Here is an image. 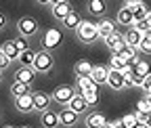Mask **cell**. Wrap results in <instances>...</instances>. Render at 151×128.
<instances>
[{
	"label": "cell",
	"instance_id": "1",
	"mask_svg": "<svg viewBox=\"0 0 151 128\" xmlns=\"http://www.w3.org/2000/svg\"><path fill=\"white\" fill-rule=\"evenodd\" d=\"M76 34H78L80 42H84V44H92L97 38H101V36H99V27H97V23H90V21H82L80 27L76 29Z\"/></svg>",
	"mask_w": 151,
	"mask_h": 128
},
{
	"label": "cell",
	"instance_id": "2",
	"mask_svg": "<svg viewBox=\"0 0 151 128\" xmlns=\"http://www.w3.org/2000/svg\"><path fill=\"white\" fill-rule=\"evenodd\" d=\"M61 42H63V32L57 29V27L46 29L44 36H42V48H44V50H55V48H59Z\"/></svg>",
	"mask_w": 151,
	"mask_h": 128
},
{
	"label": "cell",
	"instance_id": "3",
	"mask_svg": "<svg viewBox=\"0 0 151 128\" xmlns=\"http://www.w3.org/2000/svg\"><path fill=\"white\" fill-rule=\"evenodd\" d=\"M32 67L38 71V74H48V71L52 69V55H50V50H38Z\"/></svg>",
	"mask_w": 151,
	"mask_h": 128
},
{
	"label": "cell",
	"instance_id": "4",
	"mask_svg": "<svg viewBox=\"0 0 151 128\" xmlns=\"http://www.w3.org/2000/svg\"><path fill=\"white\" fill-rule=\"evenodd\" d=\"M17 29L21 36H25V38H29V36L38 34V21L34 19V17H21V19L17 21Z\"/></svg>",
	"mask_w": 151,
	"mask_h": 128
},
{
	"label": "cell",
	"instance_id": "5",
	"mask_svg": "<svg viewBox=\"0 0 151 128\" xmlns=\"http://www.w3.org/2000/svg\"><path fill=\"white\" fill-rule=\"evenodd\" d=\"M107 84L113 88V90H122L124 86H128V80L126 76L122 74L120 69H111L109 67V76H107Z\"/></svg>",
	"mask_w": 151,
	"mask_h": 128
},
{
	"label": "cell",
	"instance_id": "6",
	"mask_svg": "<svg viewBox=\"0 0 151 128\" xmlns=\"http://www.w3.org/2000/svg\"><path fill=\"white\" fill-rule=\"evenodd\" d=\"M73 95H76V90H73L71 86H59V88L52 93V101L59 103V105H67V103L73 99Z\"/></svg>",
	"mask_w": 151,
	"mask_h": 128
},
{
	"label": "cell",
	"instance_id": "7",
	"mask_svg": "<svg viewBox=\"0 0 151 128\" xmlns=\"http://www.w3.org/2000/svg\"><path fill=\"white\" fill-rule=\"evenodd\" d=\"M88 90H99V84L92 80V76H78V80H76V93H88Z\"/></svg>",
	"mask_w": 151,
	"mask_h": 128
},
{
	"label": "cell",
	"instance_id": "8",
	"mask_svg": "<svg viewBox=\"0 0 151 128\" xmlns=\"http://www.w3.org/2000/svg\"><path fill=\"white\" fill-rule=\"evenodd\" d=\"M15 80H19V82H23V84H34V80H36V69L34 67H27V65H23V67H19L17 71H15Z\"/></svg>",
	"mask_w": 151,
	"mask_h": 128
},
{
	"label": "cell",
	"instance_id": "9",
	"mask_svg": "<svg viewBox=\"0 0 151 128\" xmlns=\"http://www.w3.org/2000/svg\"><path fill=\"white\" fill-rule=\"evenodd\" d=\"M52 103V97L46 93H34V109L36 111H46Z\"/></svg>",
	"mask_w": 151,
	"mask_h": 128
},
{
	"label": "cell",
	"instance_id": "10",
	"mask_svg": "<svg viewBox=\"0 0 151 128\" xmlns=\"http://www.w3.org/2000/svg\"><path fill=\"white\" fill-rule=\"evenodd\" d=\"M15 107L19 109V111H23V114L34 111V93L23 95V97H17V99H15Z\"/></svg>",
	"mask_w": 151,
	"mask_h": 128
},
{
	"label": "cell",
	"instance_id": "11",
	"mask_svg": "<svg viewBox=\"0 0 151 128\" xmlns=\"http://www.w3.org/2000/svg\"><path fill=\"white\" fill-rule=\"evenodd\" d=\"M67 107H69V109H73V111H76V114L80 116V114H84L86 109H88V103H86L84 95H80V93H76V95H73V99H71V101L67 103Z\"/></svg>",
	"mask_w": 151,
	"mask_h": 128
},
{
	"label": "cell",
	"instance_id": "12",
	"mask_svg": "<svg viewBox=\"0 0 151 128\" xmlns=\"http://www.w3.org/2000/svg\"><path fill=\"white\" fill-rule=\"evenodd\" d=\"M84 122H86V128H103L107 124V120H105V116L101 111H90Z\"/></svg>",
	"mask_w": 151,
	"mask_h": 128
},
{
	"label": "cell",
	"instance_id": "13",
	"mask_svg": "<svg viewBox=\"0 0 151 128\" xmlns=\"http://www.w3.org/2000/svg\"><path fill=\"white\" fill-rule=\"evenodd\" d=\"M40 122H42V126H44V128H57V126L61 124V120H59V114H57V111H50V109L42 111V118H40Z\"/></svg>",
	"mask_w": 151,
	"mask_h": 128
},
{
	"label": "cell",
	"instance_id": "14",
	"mask_svg": "<svg viewBox=\"0 0 151 128\" xmlns=\"http://www.w3.org/2000/svg\"><path fill=\"white\" fill-rule=\"evenodd\" d=\"M126 6L132 11V15H134V21L137 19H147V15H149V9L145 6V2H126Z\"/></svg>",
	"mask_w": 151,
	"mask_h": 128
},
{
	"label": "cell",
	"instance_id": "15",
	"mask_svg": "<svg viewBox=\"0 0 151 128\" xmlns=\"http://www.w3.org/2000/svg\"><path fill=\"white\" fill-rule=\"evenodd\" d=\"M59 120L63 126H76V122H78V114L73 111V109H69L67 105L59 111Z\"/></svg>",
	"mask_w": 151,
	"mask_h": 128
},
{
	"label": "cell",
	"instance_id": "16",
	"mask_svg": "<svg viewBox=\"0 0 151 128\" xmlns=\"http://www.w3.org/2000/svg\"><path fill=\"white\" fill-rule=\"evenodd\" d=\"M61 23H63V27H65V29H78V27H80V23H82V17H80V13L71 11V13L65 17Z\"/></svg>",
	"mask_w": 151,
	"mask_h": 128
},
{
	"label": "cell",
	"instance_id": "17",
	"mask_svg": "<svg viewBox=\"0 0 151 128\" xmlns=\"http://www.w3.org/2000/svg\"><path fill=\"white\" fill-rule=\"evenodd\" d=\"M105 11H107L105 0H88V13L92 17H101V15H105Z\"/></svg>",
	"mask_w": 151,
	"mask_h": 128
},
{
	"label": "cell",
	"instance_id": "18",
	"mask_svg": "<svg viewBox=\"0 0 151 128\" xmlns=\"http://www.w3.org/2000/svg\"><path fill=\"white\" fill-rule=\"evenodd\" d=\"M92 80L97 84H105L107 82V76H109V67H103V65H94L92 67Z\"/></svg>",
	"mask_w": 151,
	"mask_h": 128
},
{
	"label": "cell",
	"instance_id": "19",
	"mask_svg": "<svg viewBox=\"0 0 151 128\" xmlns=\"http://www.w3.org/2000/svg\"><path fill=\"white\" fill-rule=\"evenodd\" d=\"M71 13V6H69V2H61V4H52V17L55 19H65V17Z\"/></svg>",
	"mask_w": 151,
	"mask_h": 128
},
{
	"label": "cell",
	"instance_id": "20",
	"mask_svg": "<svg viewBox=\"0 0 151 128\" xmlns=\"http://www.w3.org/2000/svg\"><path fill=\"white\" fill-rule=\"evenodd\" d=\"M0 48L4 50V55L9 57V61H19V55H21V52L17 50V46H15V42H13V40H6Z\"/></svg>",
	"mask_w": 151,
	"mask_h": 128
},
{
	"label": "cell",
	"instance_id": "21",
	"mask_svg": "<svg viewBox=\"0 0 151 128\" xmlns=\"http://www.w3.org/2000/svg\"><path fill=\"white\" fill-rule=\"evenodd\" d=\"M92 63L90 61H86V59H80L78 63H76V67H73V71H76V76H90L92 74Z\"/></svg>",
	"mask_w": 151,
	"mask_h": 128
},
{
	"label": "cell",
	"instance_id": "22",
	"mask_svg": "<svg viewBox=\"0 0 151 128\" xmlns=\"http://www.w3.org/2000/svg\"><path fill=\"white\" fill-rule=\"evenodd\" d=\"M97 27H99V36H101V38H107L109 34L116 32V23L109 21V19H101V21L97 23Z\"/></svg>",
	"mask_w": 151,
	"mask_h": 128
},
{
	"label": "cell",
	"instance_id": "23",
	"mask_svg": "<svg viewBox=\"0 0 151 128\" xmlns=\"http://www.w3.org/2000/svg\"><path fill=\"white\" fill-rule=\"evenodd\" d=\"M118 23H122V25H132L134 23V15H132V11L128 6H122L118 11Z\"/></svg>",
	"mask_w": 151,
	"mask_h": 128
},
{
	"label": "cell",
	"instance_id": "24",
	"mask_svg": "<svg viewBox=\"0 0 151 128\" xmlns=\"http://www.w3.org/2000/svg\"><path fill=\"white\" fill-rule=\"evenodd\" d=\"M124 40H126V44H130V46H139L141 40H143V34L137 32L134 27H130V29L124 34Z\"/></svg>",
	"mask_w": 151,
	"mask_h": 128
},
{
	"label": "cell",
	"instance_id": "25",
	"mask_svg": "<svg viewBox=\"0 0 151 128\" xmlns=\"http://www.w3.org/2000/svg\"><path fill=\"white\" fill-rule=\"evenodd\" d=\"M11 95L17 99V97H23V95H29V84H23L15 80V84H11Z\"/></svg>",
	"mask_w": 151,
	"mask_h": 128
},
{
	"label": "cell",
	"instance_id": "26",
	"mask_svg": "<svg viewBox=\"0 0 151 128\" xmlns=\"http://www.w3.org/2000/svg\"><path fill=\"white\" fill-rule=\"evenodd\" d=\"M105 40V44H107V48L111 50L113 46H118L120 42H124V34H120V32H113V34H109L107 38H103Z\"/></svg>",
	"mask_w": 151,
	"mask_h": 128
},
{
	"label": "cell",
	"instance_id": "27",
	"mask_svg": "<svg viewBox=\"0 0 151 128\" xmlns=\"http://www.w3.org/2000/svg\"><path fill=\"white\" fill-rule=\"evenodd\" d=\"M34 59H36V52H34L32 48H27V50H23L21 55H19V61H21V65H27V67L34 65Z\"/></svg>",
	"mask_w": 151,
	"mask_h": 128
},
{
	"label": "cell",
	"instance_id": "28",
	"mask_svg": "<svg viewBox=\"0 0 151 128\" xmlns=\"http://www.w3.org/2000/svg\"><path fill=\"white\" fill-rule=\"evenodd\" d=\"M120 57L124 59V61H128V59H134V57H139V46H126L122 52H120Z\"/></svg>",
	"mask_w": 151,
	"mask_h": 128
},
{
	"label": "cell",
	"instance_id": "29",
	"mask_svg": "<svg viewBox=\"0 0 151 128\" xmlns=\"http://www.w3.org/2000/svg\"><path fill=\"white\" fill-rule=\"evenodd\" d=\"M134 71H137V74H141L143 78H145V76H149V74H151V65H149V61H145V59H139V63H137Z\"/></svg>",
	"mask_w": 151,
	"mask_h": 128
},
{
	"label": "cell",
	"instance_id": "30",
	"mask_svg": "<svg viewBox=\"0 0 151 128\" xmlns=\"http://www.w3.org/2000/svg\"><path fill=\"white\" fill-rule=\"evenodd\" d=\"M137 111H141V114H151V99L149 97H143L139 103H137Z\"/></svg>",
	"mask_w": 151,
	"mask_h": 128
},
{
	"label": "cell",
	"instance_id": "31",
	"mask_svg": "<svg viewBox=\"0 0 151 128\" xmlns=\"http://www.w3.org/2000/svg\"><path fill=\"white\" fill-rule=\"evenodd\" d=\"M109 67H111V69H120V71H122V69L126 67V61L120 57V55H111V59H109Z\"/></svg>",
	"mask_w": 151,
	"mask_h": 128
},
{
	"label": "cell",
	"instance_id": "32",
	"mask_svg": "<svg viewBox=\"0 0 151 128\" xmlns=\"http://www.w3.org/2000/svg\"><path fill=\"white\" fill-rule=\"evenodd\" d=\"M139 52L151 55V36H149V34H143V40H141V44H139Z\"/></svg>",
	"mask_w": 151,
	"mask_h": 128
},
{
	"label": "cell",
	"instance_id": "33",
	"mask_svg": "<svg viewBox=\"0 0 151 128\" xmlns=\"http://www.w3.org/2000/svg\"><path fill=\"white\" fill-rule=\"evenodd\" d=\"M13 42H15V46H17V50H19V52H23V50H27V48H29V42H27V38H25V36H21V34H19V36H17V38H15Z\"/></svg>",
	"mask_w": 151,
	"mask_h": 128
},
{
	"label": "cell",
	"instance_id": "34",
	"mask_svg": "<svg viewBox=\"0 0 151 128\" xmlns=\"http://www.w3.org/2000/svg\"><path fill=\"white\" fill-rule=\"evenodd\" d=\"M84 99L88 105H97L99 103V90H88V93H84Z\"/></svg>",
	"mask_w": 151,
	"mask_h": 128
},
{
	"label": "cell",
	"instance_id": "35",
	"mask_svg": "<svg viewBox=\"0 0 151 128\" xmlns=\"http://www.w3.org/2000/svg\"><path fill=\"white\" fill-rule=\"evenodd\" d=\"M132 27H134L137 32H141V34H147V29H149V23H147V19H137L134 23H132Z\"/></svg>",
	"mask_w": 151,
	"mask_h": 128
},
{
	"label": "cell",
	"instance_id": "36",
	"mask_svg": "<svg viewBox=\"0 0 151 128\" xmlns=\"http://www.w3.org/2000/svg\"><path fill=\"white\" fill-rule=\"evenodd\" d=\"M122 122H124V126H126V128H134V126L139 124V120H137V116H134V114L124 116V118H122Z\"/></svg>",
	"mask_w": 151,
	"mask_h": 128
},
{
	"label": "cell",
	"instance_id": "37",
	"mask_svg": "<svg viewBox=\"0 0 151 128\" xmlns=\"http://www.w3.org/2000/svg\"><path fill=\"white\" fill-rule=\"evenodd\" d=\"M9 63H11V61H9V57L4 55V50L0 48V69H4V67H6Z\"/></svg>",
	"mask_w": 151,
	"mask_h": 128
},
{
	"label": "cell",
	"instance_id": "38",
	"mask_svg": "<svg viewBox=\"0 0 151 128\" xmlns=\"http://www.w3.org/2000/svg\"><path fill=\"white\" fill-rule=\"evenodd\" d=\"M126 46H128V44H126V40H124V42H120L118 46H113V48H111V55H120V52H122Z\"/></svg>",
	"mask_w": 151,
	"mask_h": 128
},
{
	"label": "cell",
	"instance_id": "39",
	"mask_svg": "<svg viewBox=\"0 0 151 128\" xmlns=\"http://www.w3.org/2000/svg\"><path fill=\"white\" fill-rule=\"evenodd\" d=\"M4 25H6V15L0 13V29H4Z\"/></svg>",
	"mask_w": 151,
	"mask_h": 128
},
{
	"label": "cell",
	"instance_id": "40",
	"mask_svg": "<svg viewBox=\"0 0 151 128\" xmlns=\"http://www.w3.org/2000/svg\"><path fill=\"white\" fill-rule=\"evenodd\" d=\"M143 124L151 128V114H147V116H145V120H143Z\"/></svg>",
	"mask_w": 151,
	"mask_h": 128
},
{
	"label": "cell",
	"instance_id": "41",
	"mask_svg": "<svg viewBox=\"0 0 151 128\" xmlns=\"http://www.w3.org/2000/svg\"><path fill=\"white\" fill-rule=\"evenodd\" d=\"M145 86H151V74H149V76H145V82H143V88H145Z\"/></svg>",
	"mask_w": 151,
	"mask_h": 128
},
{
	"label": "cell",
	"instance_id": "42",
	"mask_svg": "<svg viewBox=\"0 0 151 128\" xmlns=\"http://www.w3.org/2000/svg\"><path fill=\"white\" fill-rule=\"evenodd\" d=\"M143 90H145V97H149V99H151V86H145Z\"/></svg>",
	"mask_w": 151,
	"mask_h": 128
},
{
	"label": "cell",
	"instance_id": "43",
	"mask_svg": "<svg viewBox=\"0 0 151 128\" xmlns=\"http://www.w3.org/2000/svg\"><path fill=\"white\" fill-rule=\"evenodd\" d=\"M113 128H126V126H124V122L120 120V122H116V124H113Z\"/></svg>",
	"mask_w": 151,
	"mask_h": 128
},
{
	"label": "cell",
	"instance_id": "44",
	"mask_svg": "<svg viewBox=\"0 0 151 128\" xmlns=\"http://www.w3.org/2000/svg\"><path fill=\"white\" fill-rule=\"evenodd\" d=\"M61 2H67V0H50V6L52 4H61Z\"/></svg>",
	"mask_w": 151,
	"mask_h": 128
},
{
	"label": "cell",
	"instance_id": "45",
	"mask_svg": "<svg viewBox=\"0 0 151 128\" xmlns=\"http://www.w3.org/2000/svg\"><path fill=\"white\" fill-rule=\"evenodd\" d=\"M147 23H149V29H151V11H149V15H147Z\"/></svg>",
	"mask_w": 151,
	"mask_h": 128
},
{
	"label": "cell",
	"instance_id": "46",
	"mask_svg": "<svg viewBox=\"0 0 151 128\" xmlns=\"http://www.w3.org/2000/svg\"><path fill=\"white\" fill-rule=\"evenodd\" d=\"M36 2H40V4H50V0H36Z\"/></svg>",
	"mask_w": 151,
	"mask_h": 128
},
{
	"label": "cell",
	"instance_id": "47",
	"mask_svg": "<svg viewBox=\"0 0 151 128\" xmlns=\"http://www.w3.org/2000/svg\"><path fill=\"white\" fill-rule=\"evenodd\" d=\"M134 128H149V126H145V124H143V122H139V124H137V126H134Z\"/></svg>",
	"mask_w": 151,
	"mask_h": 128
},
{
	"label": "cell",
	"instance_id": "48",
	"mask_svg": "<svg viewBox=\"0 0 151 128\" xmlns=\"http://www.w3.org/2000/svg\"><path fill=\"white\" fill-rule=\"evenodd\" d=\"M103 128H113V124H105V126H103Z\"/></svg>",
	"mask_w": 151,
	"mask_h": 128
},
{
	"label": "cell",
	"instance_id": "49",
	"mask_svg": "<svg viewBox=\"0 0 151 128\" xmlns=\"http://www.w3.org/2000/svg\"><path fill=\"white\" fill-rule=\"evenodd\" d=\"M0 82H2V69H0Z\"/></svg>",
	"mask_w": 151,
	"mask_h": 128
},
{
	"label": "cell",
	"instance_id": "50",
	"mask_svg": "<svg viewBox=\"0 0 151 128\" xmlns=\"http://www.w3.org/2000/svg\"><path fill=\"white\" fill-rule=\"evenodd\" d=\"M128 2H139V0H128Z\"/></svg>",
	"mask_w": 151,
	"mask_h": 128
},
{
	"label": "cell",
	"instance_id": "51",
	"mask_svg": "<svg viewBox=\"0 0 151 128\" xmlns=\"http://www.w3.org/2000/svg\"><path fill=\"white\" fill-rule=\"evenodd\" d=\"M4 128H15V126H4Z\"/></svg>",
	"mask_w": 151,
	"mask_h": 128
},
{
	"label": "cell",
	"instance_id": "52",
	"mask_svg": "<svg viewBox=\"0 0 151 128\" xmlns=\"http://www.w3.org/2000/svg\"><path fill=\"white\" fill-rule=\"evenodd\" d=\"M23 128H25V126H23Z\"/></svg>",
	"mask_w": 151,
	"mask_h": 128
}]
</instances>
